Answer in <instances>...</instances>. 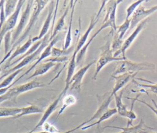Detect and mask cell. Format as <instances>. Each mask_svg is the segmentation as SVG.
Returning a JSON list of instances; mask_svg holds the SVG:
<instances>
[{
	"instance_id": "cell-28",
	"label": "cell",
	"mask_w": 157,
	"mask_h": 133,
	"mask_svg": "<svg viewBox=\"0 0 157 133\" xmlns=\"http://www.w3.org/2000/svg\"><path fill=\"white\" fill-rule=\"evenodd\" d=\"M42 42V39H41V40H38V41L34 42V44L33 45V46L31 47L28 49V50L25 54L22 55L20 57H19L17 60L14 61L13 63H10V64L9 65H8L7 67H6L5 68H4V69H6L9 67L10 66H13V65H14L15 64H16L17 62L21 61L23 58H25V57H26V56H28L31 55L32 53H33L34 51H36L39 48V47L40 45H41Z\"/></svg>"
},
{
	"instance_id": "cell-29",
	"label": "cell",
	"mask_w": 157,
	"mask_h": 133,
	"mask_svg": "<svg viewBox=\"0 0 157 133\" xmlns=\"http://www.w3.org/2000/svg\"><path fill=\"white\" fill-rule=\"evenodd\" d=\"M21 108L18 107H0V118L13 117L21 112Z\"/></svg>"
},
{
	"instance_id": "cell-20",
	"label": "cell",
	"mask_w": 157,
	"mask_h": 133,
	"mask_svg": "<svg viewBox=\"0 0 157 133\" xmlns=\"http://www.w3.org/2000/svg\"><path fill=\"white\" fill-rule=\"evenodd\" d=\"M77 2V1H74L72 7L71 8V15H70V19L69 21V25L67 27V30L66 32V37L64 39V41L63 45V50H66L69 49L71 42H72V22H73V19H74V10H75V5Z\"/></svg>"
},
{
	"instance_id": "cell-41",
	"label": "cell",
	"mask_w": 157,
	"mask_h": 133,
	"mask_svg": "<svg viewBox=\"0 0 157 133\" xmlns=\"http://www.w3.org/2000/svg\"><path fill=\"white\" fill-rule=\"evenodd\" d=\"M1 69H2V67H1V66H0V72H1Z\"/></svg>"
},
{
	"instance_id": "cell-37",
	"label": "cell",
	"mask_w": 157,
	"mask_h": 133,
	"mask_svg": "<svg viewBox=\"0 0 157 133\" xmlns=\"http://www.w3.org/2000/svg\"><path fill=\"white\" fill-rule=\"evenodd\" d=\"M151 101V102H152V103H153V106L151 105L150 104H149L148 103H147V102H145L144 100H142V99H137V101H138V102H140V103H142V104L145 105L147 107H148V108L156 115V116H157V103H156V101H155L154 99H152Z\"/></svg>"
},
{
	"instance_id": "cell-3",
	"label": "cell",
	"mask_w": 157,
	"mask_h": 133,
	"mask_svg": "<svg viewBox=\"0 0 157 133\" xmlns=\"http://www.w3.org/2000/svg\"><path fill=\"white\" fill-rule=\"evenodd\" d=\"M101 55L98 58V59L96 61V69L95 72L94 73V75L93 76V80H96L97 79L98 75L100 71L102 69V68L106 66L109 63L113 62V61H120L122 60H124L126 59H124L123 57H115L113 56V53L111 49V46L109 41H107L105 44L102 46L101 48Z\"/></svg>"
},
{
	"instance_id": "cell-23",
	"label": "cell",
	"mask_w": 157,
	"mask_h": 133,
	"mask_svg": "<svg viewBox=\"0 0 157 133\" xmlns=\"http://www.w3.org/2000/svg\"><path fill=\"white\" fill-rule=\"evenodd\" d=\"M55 64H56V63H54L52 61H47L42 64L40 63L35 67L34 71L33 72V74L31 75L29 77L26 78V80H29L33 77L44 75V74L47 73Z\"/></svg>"
},
{
	"instance_id": "cell-34",
	"label": "cell",
	"mask_w": 157,
	"mask_h": 133,
	"mask_svg": "<svg viewBox=\"0 0 157 133\" xmlns=\"http://www.w3.org/2000/svg\"><path fill=\"white\" fill-rule=\"evenodd\" d=\"M148 1L146 0H137L135 2H132L127 9L126 10V18L125 19H129L131 18L132 14L136 10V9L141 5V4L144 2Z\"/></svg>"
},
{
	"instance_id": "cell-7",
	"label": "cell",
	"mask_w": 157,
	"mask_h": 133,
	"mask_svg": "<svg viewBox=\"0 0 157 133\" xmlns=\"http://www.w3.org/2000/svg\"><path fill=\"white\" fill-rule=\"evenodd\" d=\"M108 2L107 1H102V3L101 4V6H100L98 12L91 18L90 22V24H89V26H88L87 29L84 32V34L82 35V36L80 38L79 40L77 41V44L75 48L74 52H75L77 54L78 53V51L80 50V49L85 45V42H86V40L88 39V37L91 31L93 29L95 25L97 24L98 21H99L100 15L103 10V9L105 7L106 2Z\"/></svg>"
},
{
	"instance_id": "cell-25",
	"label": "cell",
	"mask_w": 157,
	"mask_h": 133,
	"mask_svg": "<svg viewBox=\"0 0 157 133\" xmlns=\"http://www.w3.org/2000/svg\"><path fill=\"white\" fill-rule=\"evenodd\" d=\"M43 109L39 107L37 105L31 104L29 106L21 107V110L20 113L17 115L16 116L12 117V119H18L25 115H28L31 114H37V113H43Z\"/></svg>"
},
{
	"instance_id": "cell-1",
	"label": "cell",
	"mask_w": 157,
	"mask_h": 133,
	"mask_svg": "<svg viewBox=\"0 0 157 133\" xmlns=\"http://www.w3.org/2000/svg\"><path fill=\"white\" fill-rule=\"evenodd\" d=\"M48 1H45V0H36L34 1V3L33 5V10L32 12V14L30 16L29 20L28 21V23L22 35L20 36L19 39L16 41V42L10 47L9 51L4 55V57L3 59L0 61L1 64H2L4 61H7L9 58L12 52L15 50V48L19 46V45L28 36L29 32H31L32 28L34 27V25L36 24L38 17L40 13V12L44 9L45 7L47 5Z\"/></svg>"
},
{
	"instance_id": "cell-9",
	"label": "cell",
	"mask_w": 157,
	"mask_h": 133,
	"mask_svg": "<svg viewBox=\"0 0 157 133\" xmlns=\"http://www.w3.org/2000/svg\"><path fill=\"white\" fill-rule=\"evenodd\" d=\"M98 99L99 106L97 110L90 119L82 123L83 124V126L86 125L88 123L91 122L94 120H98L109 108V105L112 101L113 96L111 95V91H110L107 92L103 96H98Z\"/></svg>"
},
{
	"instance_id": "cell-15",
	"label": "cell",
	"mask_w": 157,
	"mask_h": 133,
	"mask_svg": "<svg viewBox=\"0 0 157 133\" xmlns=\"http://www.w3.org/2000/svg\"><path fill=\"white\" fill-rule=\"evenodd\" d=\"M54 5H55V1H51L50 3L49 4V8H48V14L47 15V17L45 20V21L44 23V25L39 33V35L37 36L32 37V40L33 42H36L38 40H40L42 39L46 34H47L48 29L50 28V23L53 18V13H54Z\"/></svg>"
},
{
	"instance_id": "cell-14",
	"label": "cell",
	"mask_w": 157,
	"mask_h": 133,
	"mask_svg": "<svg viewBox=\"0 0 157 133\" xmlns=\"http://www.w3.org/2000/svg\"><path fill=\"white\" fill-rule=\"evenodd\" d=\"M149 19L147 18L144 21H142L141 23H140L135 28L134 31L129 36V37L126 39L125 40H124L123 44L122 45L121 48L120 50L121 53L122 55V57H123L124 59H127L126 57V50L129 48V47L131 45L132 42L134 41L137 36L139 34L140 31L144 28L145 25L147 23H148Z\"/></svg>"
},
{
	"instance_id": "cell-2",
	"label": "cell",
	"mask_w": 157,
	"mask_h": 133,
	"mask_svg": "<svg viewBox=\"0 0 157 133\" xmlns=\"http://www.w3.org/2000/svg\"><path fill=\"white\" fill-rule=\"evenodd\" d=\"M117 66L112 75H118L122 74H137L139 71H155V64L148 62L137 63L128 59L117 61Z\"/></svg>"
},
{
	"instance_id": "cell-36",
	"label": "cell",
	"mask_w": 157,
	"mask_h": 133,
	"mask_svg": "<svg viewBox=\"0 0 157 133\" xmlns=\"http://www.w3.org/2000/svg\"><path fill=\"white\" fill-rule=\"evenodd\" d=\"M44 131H46L50 133H58L60 132V131L57 129L56 126L53 125L52 124L46 121L44 123V124L41 127Z\"/></svg>"
},
{
	"instance_id": "cell-21",
	"label": "cell",
	"mask_w": 157,
	"mask_h": 133,
	"mask_svg": "<svg viewBox=\"0 0 157 133\" xmlns=\"http://www.w3.org/2000/svg\"><path fill=\"white\" fill-rule=\"evenodd\" d=\"M33 43V40H32V38L31 37H29L28 38V39L27 40V41L26 42H25L23 45H19L17 47V48L14 50V51L13 52V53L11 54L9 58V59L6 61V64L4 66V67H7L8 65H9L10 64L11 61L15 58V57L20 55H23L25 54L28 50V49L31 47V45Z\"/></svg>"
},
{
	"instance_id": "cell-39",
	"label": "cell",
	"mask_w": 157,
	"mask_h": 133,
	"mask_svg": "<svg viewBox=\"0 0 157 133\" xmlns=\"http://www.w3.org/2000/svg\"><path fill=\"white\" fill-rule=\"evenodd\" d=\"M14 84H15V83L13 82V83H12V85H10L9 86H7V87H6V88L0 89V96H1V95H2V94H4V93H6L10 88H12V87L14 85Z\"/></svg>"
},
{
	"instance_id": "cell-12",
	"label": "cell",
	"mask_w": 157,
	"mask_h": 133,
	"mask_svg": "<svg viewBox=\"0 0 157 133\" xmlns=\"http://www.w3.org/2000/svg\"><path fill=\"white\" fill-rule=\"evenodd\" d=\"M96 63V60L91 61L90 63H88L86 66L81 67L76 73L74 74L70 81L69 88L71 90H75L78 93L80 92L81 89L82 82L85 74L87 72V71L91 67V66H92Z\"/></svg>"
},
{
	"instance_id": "cell-31",
	"label": "cell",
	"mask_w": 157,
	"mask_h": 133,
	"mask_svg": "<svg viewBox=\"0 0 157 133\" xmlns=\"http://www.w3.org/2000/svg\"><path fill=\"white\" fill-rule=\"evenodd\" d=\"M136 79L140 80V81H144V82H147L150 83V85H146V84H142V83H139L137 82H136L134 79L132 80V82H133L134 84H136L137 86L139 87H142V88H148L149 91L153 93H154L155 94H157V83H154L153 82H151L150 80H146V79H144L142 78H136Z\"/></svg>"
},
{
	"instance_id": "cell-13",
	"label": "cell",
	"mask_w": 157,
	"mask_h": 133,
	"mask_svg": "<svg viewBox=\"0 0 157 133\" xmlns=\"http://www.w3.org/2000/svg\"><path fill=\"white\" fill-rule=\"evenodd\" d=\"M59 37H58V35H57L53 39H52L49 43L47 45V47L44 49V50L42 51V53L40 54V55L39 56L38 59L36 60V61L29 68V69L28 70H26L25 72H24V74L21 75H20L15 82H13V83L15 84L19 80H20L22 77H23L25 75L28 74L31 71H32V70H33L34 69H35V67L40 63V62H42V60H44L45 58L48 57L50 55H51L52 54V48L54 47V45L56 44V42L58 41Z\"/></svg>"
},
{
	"instance_id": "cell-42",
	"label": "cell",
	"mask_w": 157,
	"mask_h": 133,
	"mask_svg": "<svg viewBox=\"0 0 157 133\" xmlns=\"http://www.w3.org/2000/svg\"><path fill=\"white\" fill-rule=\"evenodd\" d=\"M1 2L0 1V8H1Z\"/></svg>"
},
{
	"instance_id": "cell-33",
	"label": "cell",
	"mask_w": 157,
	"mask_h": 133,
	"mask_svg": "<svg viewBox=\"0 0 157 133\" xmlns=\"http://www.w3.org/2000/svg\"><path fill=\"white\" fill-rule=\"evenodd\" d=\"M23 70V68L18 69L12 73H11L10 74H9L1 83H0V89L1 88H4L7 86H9L10 85H12V83H13V80H14V78L21 72H22Z\"/></svg>"
},
{
	"instance_id": "cell-6",
	"label": "cell",
	"mask_w": 157,
	"mask_h": 133,
	"mask_svg": "<svg viewBox=\"0 0 157 133\" xmlns=\"http://www.w3.org/2000/svg\"><path fill=\"white\" fill-rule=\"evenodd\" d=\"M53 30H50V32H48L47 34L42 39V42L41 44V45H40V47H39V48L34 51L33 53H32L31 55L25 57V58H23L21 61H20V63L18 64H17L16 66H15L14 67H13L12 68L6 70L4 72V74H3L1 77H0V80L2 79V78L7 76V75H9V74H10L11 73L23 68V67L26 65H27L28 64H29L30 62H31L32 61H33L37 56L39 54H40V52H42V50H44V49L47 47V45L49 43V34H51L52 33Z\"/></svg>"
},
{
	"instance_id": "cell-26",
	"label": "cell",
	"mask_w": 157,
	"mask_h": 133,
	"mask_svg": "<svg viewBox=\"0 0 157 133\" xmlns=\"http://www.w3.org/2000/svg\"><path fill=\"white\" fill-rule=\"evenodd\" d=\"M116 113H117V110L116 108H109L97 121H96L95 122H94L91 124L85 125V126L82 127L81 129L82 130H86V129H87L88 128H90L91 127H93L94 126L99 125L102 122H103L105 120H107L109 119L110 117H112V116H113Z\"/></svg>"
},
{
	"instance_id": "cell-24",
	"label": "cell",
	"mask_w": 157,
	"mask_h": 133,
	"mask_svg": "<svg viewBox=\"0 0 157 133\" xmlns=\"http://www.w3.org/2000/svg\"><path fill=\"white\" fill-rule=\"evenodd\" d=\"M123 93V91H121L118 95L116 93L113 95V97L115 99L116 108L118 115H120L121 116L128 118L129 110L127 109L126 105H124L123 102V101H122Z\"/></svg>"
},
{
	"instance_id": "cell-4",
	"label": "cell",
	"mask_w": 157,
	"mask_h": 133,
	"mask_svg": "<svg viewBox=\"0 0 157 133\" xmlns=\"http://www.w3.org/2000/svg\"><path fill=\"white\" fill-rule=\"evenodd\" d=\"M45 85L43 83L36 80L21 84L15 87L10 88L6 93L0 96V104L6 101L16 98L18 96L29 91L44 87Z\"/></svg>"
},
{
	"instance_id": "cell-32",
	"label": "cell",
	"mask_w": 157,
	"mask_h": 133,
	"mask_svg": "<svg viewBox=\"0 0 157 133\" xmlns=\"http://www.w3.org/2000/svg\"><path fill=\"white\" fill-rule=\"evenodd\" d=\"M131 24V18L129 19H125L124 22L120 26L117 27V31L115 33L118 36L119 38L123 39L124 36L128 31Z\"/></svg>"
},
{
	"instance_id": "cell-27",
	"label": "cell",
	"mask_w": 157,
	"mask_h": 133,
	"mask_svg": "<svg viewBox=\"0 0 157 133\" xmlns=\"http://www.w3.org/2000/svg\"><path fill=\"white\" fill-rule=\"evenodd\" d=\"M76 102H77V99L75 97V96H74L72 94L65 95L63 97V104H62L61 107L60 108V109L58 111L57 118H58L67 107L74 105Z\"/></svg>"
},
{
	"instance_id": "cell-10",
	"label": "cell",
	"mask_w": 157,
	"mask_h": 133,
	"mask_svg": "<svg viewBox=\"0 0 157 133\" xmlns=\"http://www.w3.org/2000/svg\"><path fill=\"white\" fill-rule=\"evenodd\" d=\"M156 11H157V5H155L148 9H146L144 6L140 5L136 9L131 18V24L128 31H130L136 27L142 21L147 19L150 15Z\"/></svg>"
},
{
	"instance_id": "cell-11",
	"label": "cell",
	"mask_w": 157,
	"mask_h": 133,
	"mask_svg": "<svg viewBox=\"0 0 157 133\" xmlns=\"http://www.w3.org/2000/svg\"><path fill=\"white\" fill-rule=\"evenodd\" d=\"M66 91L65 90H63L60 94L58 96V97L48 106L47 108L44 112V113L41 117V118L40 119V120L39 121V122L37 123V124L34 126V127L30 131V132H35L37 129H38L39 127H42V126L44 124V123H45L47 120L48 119V118L50 116V115L55 112V110L56 109L58 105L59 102V101H61V99L64 96V95L66 94Z\"/></svg>"
},
{
	"instance_id": "cell-30",
	"label": "cell",
	"mask_w": 157,
	"mask_h": 133,
	"mask_svg": "<svg viewBox=\"0 0 157 133\" xmlns=\"http://www.w3.org/2000/svg\"><path fill=\"white\" fill-rule=\"evenodd\" d=\"M18 1L8 0L5 1L4 3V12L6 19L11 16L16 10Z\"/></svg>"
},
{
	"instance_id": "cell-5",
	"label": "cell",
	"mask_w": 157,
	"mask_h": 133,
	"mask_svg": "<svg viewBox=\"0 0 157 133\" xmlns=\"http://www.w3.org/2000/svg\"><path fill=\"white\" fill-rule=\"evenodd\" d=\"M34 1L29 0L27 1L26 7L22 12V14L20 18V20L17 26L15 28V29L13 32L11 37L10 41V47L16 42V41L19 39L20 35L23 31L24 29L26 28L28 21L29 20V18L31 16V9L33 7Z\"/></svg>"
},
{
	"instance_id": "cell-38",
	"label": "cell",
	"mask_w": 157,
	"mask_h": 133,
	"mask_svg": "<svg viewBox=\"0 0 157 133\" xmlns=\"http://www.w3.org/2000/svg\"><path fill=\"white\" fill-rule=\"evenodd\" d=\"M82 127H83V125H82V124L81 123L80 124H79L78 126H76L75 127H74V128H73V129H70V130H68V131H64V132H58V133H72V132H74V131H75L76 130H77V129H78L79 128H81ZM26 133H50V132H46V131H42V132H26Z\"/></svg>"
},
{
	"instance_id": "cell-19",
	"label": "cell",
	"mask_w": 157,
	"mask_h": 133,
	"mask_svg": "<svg viewBox=\"0 0 157 133\" xmlns=\"http://www.w3.org/2000/svg\"><path fill=\"white\" fill-rule=\"evenodd\" d=\"M145 124L144 121L143 119H140V122L139 124L135 125V126H126V127H118V126H106L103 127V129L105 128H114L117 129L121 130V132L118 133H144V132L145 131L144 129Z\"/></svg>"
},
{
	"instance_id": "cell-40",
	"label": "cell",
	"mask_w": 157,
	"mask_h": 133,
	"mask_svg": "<svg viewBox=\"0 0 157 133\" xmlns=\"http://www.w3.org/2000/svg\"><path fill=\"white\" fill-rule=\"evenodd\" d=\"M144 133H157V132H147V131H145L144 132Z\"/></svg>"
},
{
	"instance_id": "cell-17",
	"label": "cell",
	"mask_w": 157,
	"mask_h": 133,
	"mask_svg": "<svg viewBox=\"0 0 157 133\" xmlns=\"http://www.w3.org/2000/svg\"><path fill=\"white\" fill-rule=\"evenodd\" d=\"M105 28V26L102 25L98 29V30L91 37V38L88 40V41L86 42V43L85 44V45L80 49V50L78 51V53L77 54V56H76L77 66H82V65L84 59H85V55H86V51H87V50L88 48V47L91 44V42L94 39V38Z\"/></svg>"
},
{
	"instance_id": "cell-18",
	"label": "cell",
	"mask_w": 157,
	"mask_h": 133,
	"mask_svg": "<svg viewBox=\"0 0 157 133\" xmlns=\"http://www.w3.org/2000/svg\"><path fill=\"white\" fill-rule=\"evenodd\" d=\"M74 1H70L68 6L66 7L63 15L60 17V18H59V20H58L57 21V23L56 25H55L53 31H52V33L50 35V37L49 38V42L52 40L57 35H58V32L61 31V30L63 29V28H64V25H65V22H64V20H65V18L67 15V14L68 13L70 9H71L72 7V5H73V3H74Z\"/></svg>"
},
{
	"instance_id": "cell-35",
	"label": "cell",
	"mask_w": 157,
	"mask_h": 133,
	"mask_svg": "<svg viewBox=\"0 0 157 133\" xmlns=\"http://www.w3.org/2000/svg\"><path fill=\"white\" fill-rule=\"evenodd\" d=\"M123 42L124 41L123 40V39H120L118 36L115 32H114L113 39V41H112V44L111 45V49H112L113 53H115L116 51H120V50L121 48V47H122V45L123 44Z\"/></svg>"
},
{
	"instance_id": "cell-16",
	"label": "cell",
	"mask_w": 157,
	"mask_h": 133,
	"mask_svg": "<svg viewBox=\"0 0 157 133\" xmlns=\"http://www.w3.org/2000/svg\"><path fill=\"white\" fill-rule=\"evenodd\" d=\"M137 74H129L125 73L120 74L118 75H111V77L115 80V85L111 91V95L113 97V95L116 94L118 91L123 88L131 79L132 80L136 77Z\"/></svg>"
},
{
	"instance_id": "cell-8",
	"label": "cell",
	"mask_w": 157,
	"mask_h": 133,
	"mask_svg": "<svg viewBox=\"0 0 157 133\" xmlns=\"http://www.w3.org/2000/svg\"><path fill=\"white\" fill-rule=\"evenodd\" d=\"M25 2L26 1H24V0L18 1L15 11L11 16H10L8 18L6 19V21L1 27L0 29V47L2 43V40L4 38L6 34L8 33L9 32H10V31L15 28L20 10Z\"/></svg>"
},
{
	"instance_id": "cell-22",
	"label": "cell",
	"mask_w": 157,
	"mask_h": 133,
	"mask_svg": "<svg viewBox=\"0 0 157 133\" xmlns=\"http://www.w3.org/2000/svg\"><path fill=\"white\" fill-rule=\"evenodd\" d=\"M76 56L77 53L75 52H73V54L71 56V58L69 62V64L67 66V75H66V78L65 80V86L63 89L65 91H67L68 89L69 88L70 86V81L71 80V78L72 77L74 70L75 69V67L77 66L76 64Z\"/></svg>"
}]
</instances>
